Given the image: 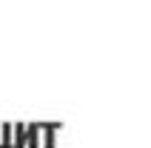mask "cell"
<instances>
[{"mask_svg": "<svg viewBox=\"0 0 151 148\" xmlns=\"http://www.w3.org/2000/svg\"><path fill=\"white\" fill-rule=\"evenodd\" d=\"M37 128H40V148H57L60 123H37Z\"/></svg>", "mask_w": 151, "mask_h": 148, "instance_id": "obj_1", "label": "cell"}, {"mask_svg": "<svg viewBox=\"0 0 151 148\" xmlns=\"http://www.w3.org/2000/svg\"><path fill=\"white\" fill-rule=\"evenodd\" d=\"M26 148H40V128H37V123L26 125Z\"/></svg>", "mask_w": 151, "mask_h": 148, "instance_id": "obj_2", "label": "cell"}]
</instances>
